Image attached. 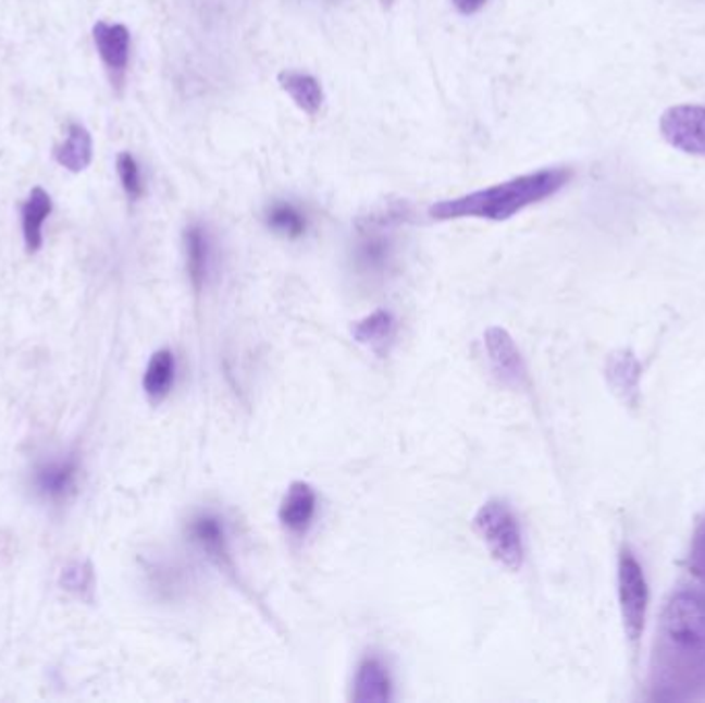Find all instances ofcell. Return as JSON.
<instances>
[{
	"label": "cell",
	"mask_w": 705,
	"mask_h": 703,
	"mask_svg": "<svg viewBox=\"0 0 705 703\" xmlns=\"http://www.w3.org/2000/svg\"><path fill=\"white\" fill-rule=\"evenodd\" d=\"M474 528L490 548L495 562L518 571L524 564V536L522 528L504 499H491L474 516Z\"/></svg>",
	"instance_id": "4"
},
{
	"label": "cell",
	"mask_w": 705,
	"mask_h": 703,
	"mask_svg": "<svg viewBox=\"0 0 705 703\" xmlns=\"http://www.w3.org/2000/svg\"><path fill=\"white\" fill-rule=\"evenodd\" d=\"M316 509H318V497L312 485L304 481H295L281 502L279 520L292 534H306L312 527Z\"/></svg>",
	"instance_id": "10"
},
{
	"label": "cell",
	"mask_w": 705,
	"mask_h": 703,
	"mask_svg": "<svg viewBox=\"0 0 705 703\" xmlns=\"http://www.w3.org/2000/svg\"><path fill=\"white\" fill-rule=\"evenodd\" d=\"M394 333L396 320L388 310H375L352 326L355 341L375 353H382L391 345Z\"/></svg>",
	"instance_id": "18"
},
{
	"label": "cell",
	"mask_w": 705,
	"mask_h": 703,
	"mask_svg": "<svg viewBox=\"0 0 705 703\" xmlns=\"http://www.w3.org/2000/svg\"><path fill=\"white\" fill-rule=\"evenodd\" d=\"M184 255L188 279L196 292H202L215 264V239L205 223L196 221L184 230Z\"/></svg>",
	"instance_id": "9"
},
{
	"label": "cell",
	"mask_w": 705,
	"mask_h": 703,
	"mask_svg": "<svg viewBox=\"0 0 705 703\" xmlns=\"http://www.w3.org/2000/svg\"><path fill=\"white\" fill-rule=\"evenodd\" d=\"M279 85L304 114L316 116L322 110L326 96L322 83L310 73L285 69L279 73Z\"/></svg>",
	"instance_id": "14"
},
{
	"label": "cell",
	"mask_w": 705,
	"mask_h": 703,
	"mask_svg": "<svg viewBox=\"0 0 705 703\" xmlns=\"http://www.w3.org/2000/svg\"><path fill=\"white\" fill-rule=\"evenodd\" d=\"M54 159L69 172H83L94 159V140L85 126L71 124L66 140L54 149Z\"/></svg>",
	"instance_id": "17"
},
{
	"label": "cell",
	"mask_w": 705,
	"mask_h": 703,
	"mask_svg": "<svg viewBox=\"0 0 705 703\" xmlns=\"http://www.w3.org/2000/svg\"><path fill=\"white\" fill-rule=\"evenodd\" d=\"M409 207L403 202L388 205L375 213L361 217L352 234V273L368 283L384 281L398 258V227L409 219Z\"/></svg>",
	"instance_id": "3"
},
{
	"label": "cell",
	"mask_w": 705,
	"mask_h": 703,
	"mask_svg": "<svg viewBox=\"0 0 705 703\" xmlns=\"http://www.w3.org/2000/svg\"><path fill=\"white\" fill-rule=\"evenodd\" d=\"M116 172L120 184L131 200H138L140 196L145 195V182H143V174H140V168H138L135 157L126 151L120 153L116 159Z\"/></svg>",
	"instance_id": "21"
},
{
	"label": "cell",
	"mask_w": 705,
	"mask_h": 703,
	"mask_svg": "<svg viewBox=\"0 0 705 703\" xmlns=\"http://www.w3.org/2000/svg\"><path fill=\"white\" fill-rule=\"evenodd\" d=\"M174 378H176L174 353L168 351V349L153 353V357L145 370V378H143V388L149 396V400L161 403L172 391Z\"/></svg>",
	"instance_id": "19"
},
{
	"label": "cell",
	"mask_w": 705,
	"mask_h": 703,
	"mask_svg": "<svg viewBox=\"0 0 705 703\" xmlns=\"http://www.w3.org/2000/svg\"><path fill=\"white\" fill-rule=\"evenodd\" d=\"M188 536L213 564L232 569V548L225 520L215 511H198L188 525Z\"/></svg>",
	"instance_id": "8"
},
{
	"label": "cell",
	"mask_w": 705,
	"mask_h": 703,
	"mask_svg": "<svg viewBox=\"0 0 705 703\" xmlns=\"http://www.w3.org/2000/svg\"><path fill=\"white\" fill-rule=\"evenodd\" d=\"M320 2H338V0H320Z\"/></svg>",
	"instance_id": "25"
},
{
	"label": "cell",
	"mask_w": 705,
	"mask_h": 703,
	"mask_svg": "<svg viewBox=\"0 0 705 703\" xmlns=\"http://www.w3.org/2000/svg\"><path fill=\"white\" fill-rule=\"evenodd\" d=\"M485 349L490 355L491 370L497 380L511 388H522L527 382V366L508 331L491 326L485 333Z\"/></svg>",
	"instance_id": "7"
},
{
	"label": "cell",
	"mask_w": 705,
	"mask_h": 703,
	"mask_svg": "<svg viewBox=\"0 0 705 703\" xmlns=\"http://www.w3.org/2000/svg\"><path fill=\"white\" fill-rule=\"evenodd\" d=\"M264 225L285 239H301L310 230V217L289 198H274L262 211Z\"/></svg>",
	"instance_id": "13"
},
{
	"label": "cell",
	"mask_w": 705,
	"mask_h": 703,
	"mask_svg": "<svg viewBox=\"0 0 705 703\" xmlns=\"http://www.w3.org/2000/svg\"><path fill=\"white\" fill-rule=\"evenodd\" d=\"M77 470V460L75 458L41 465L36 470V488L44 497H48L52 502H59L75 489Z\"/></svg>",
	"instance_id": "16"
},
{
	"label": "cell",
	"mask_w": 705,
	"mask_h": 703,
	"mask_svg": "<svg viewBox=\"0 0 705 703\" xmlns=\"http://www.w3.org/2000/svg\"><path fill=\"white\" fill-rule=\"evenodd\" d=\"M617 596H619V610H621L627 640L629 644L638 645L646 627L650 590H647L644 567L629 548H626L619 557Z\"/></svg>",
	"instance_id": "5"
},
{
	"label": "cell",
	"mask_w": 705,
	"mask_h": 703,
	"mask_svg": "<svg viewBox=\"0 0 705 703\" xmlns=\"http://www.w3.org/2000/svg\"><path fill=\"white\" fill-rule=\"evenodd\" d=\"M487 2L490 0H452L454 9L465 17H472V15L481 13L487 7Z\"/></svg>",
	"instance_id": "23"
},
{
	"label": "cell",
	"mask_w": 705,
	"mask_h": 703,
	"mask_svg": "<svg viewBox=\"0 0 705 703\" xmlns=\"http://www.w3.org/2000/svg\"><path fill=\"white\" fill-rule=\"evenodd\" d=\"M689 566L705 582V518L695 528L691 539V551H689Z\"/></svg>",
	"instance_id": "22"
},
{
	"label": "cell",
	"mask_w": 705,
	"mask_h": 703,
	"mask_svg": "<svg viewBox=\"0 0 705 703\" xmlns=\"http://www.w3.org/2000/svg\"><path fill=\"white\" fill-rule=\"evenodd\" d=\"M94 41L103 64L118 75H124L131 60V32L120 23L98 21L94 25Z\"/></svg>",
	"instance_id": "12"
},
{
	"label": "cell",
	"mask_w": 705,
	"mask_h": 703,
	"mask_svg": "<svg viewBox=\"0 0 705 703\" xmlns=\"http://www.w3.org/2000/svg\"><path fill=\"white\" fill-rule=\"evenodd\" d=\"M660 133L670 147L689 156H705V106L668 108L660 118Z\"/></svg>",
	"instance_id": "6"
},
{
	"label": "cell",
	"mask_w": 705,
	"mask_h": 703,
	"mask_svg": "<svg viewBox=\"0 0 705 703\" xmlns=\"http://www.w3.org/2000/svg\"><path fill=\"white\" fill-rule=\"evenodd\" d=\"M380 2H382V4H384V7H386V9H388V7H392V4H394V2H396V0H380Z\"/></svg>",
	"instance_id": "24"
},
{
	"label": "cell",
	"mask_w": 705,
	"mask_h": 703,
	"mask_svg": "<svg viewBox=\"0 0 705 703\" xmlns=\"http://www.w3.org/2000/svg\"><path fill=\"white\" fill-rule=\"evenodd\" d=\"M568 168H545L522 176L509 177L506 182L474 190L469 195L440 200L430 207V217L435 221L456 219H481L502 223L522 213L532 205H539L557 195L569 180Z\"/></svg>",
	"instance_id": "2"
},
{
	"label": "cell",
	"mask_w": 705,
	"mask_h": 703,
	"mask_svg": "<svg viewBox=\"0 0 705 703\" xmlns=\"http://www.w3.org/2000/svg\"><path fill=\"white\" fill-rule=\"evenodd\" d=\"M392 700V679L378 656H368L357 666L352 683V702L386 703Z\"/></svg>",
	"instance_id": "11"
},
{
	"label": "cell",
	"mask_w": 705,
	"mask_h": 703,
	"mask_svg": "<svg viewBox=\"0 0 705 703\" xmlns=\"http://www.w3.org/2000/svg\"><path fill=\"white\" fill-rule=\"evenodd\" d=\"M52 213V198L44 188H34L21 207L23 239L27 252H38L41 248V227L44 221Z\"/></svg>",
	"instance_id": "15"
},
{
	"label": "cell",
	"mask_w": 705,
	"mask_h": 703,
	"mask_svg": "<svg viewBox=\"0 0 705 703\" xmlns=\"http://www.w3.org/2000/svg\"><path fill=\"white\" fill-rule=\"evenodd\" d=\"M60 587L64 588L66 592L75 594L78 599H91L94 587H96L94 567L87 562L69 564L60 574Z\"/></svg>",
	"instance_id": "20"
},
{
	"label": "cell",
	"mask_w": 705,
	"mask_h": 703,
	"mask_svg": "<svg viewBox=\"0 0 705 703\" xmlns=\"http://www.w3.org/2000/svg\"><path fill=\"white\" fill-rule=\"evenodd\" d=\"M650 689L658 702L705 700V596L681 590L666 601L656 627Z\"/></svg>",
	"instance_id": "1"
}]
</instances>
